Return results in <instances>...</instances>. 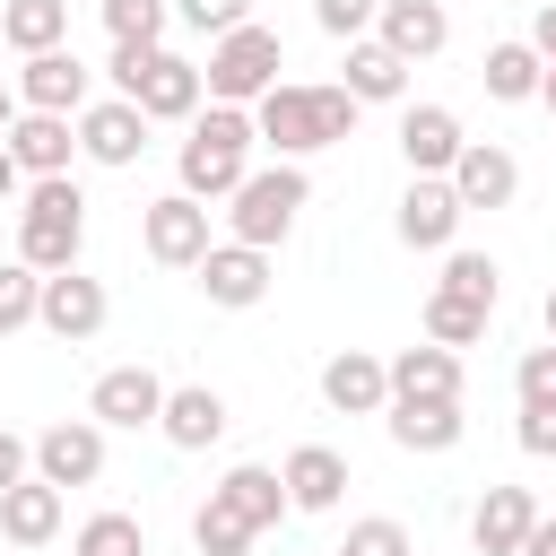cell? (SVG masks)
Instances as JSON below:
<instances>
[{
    "mask_svg": "<svg viewBox=\"0 0 556 556\" xmlns=\"http://www.w3.org/2000/svg\"><path fill=\"white\" fill-rule=\"evenodd\" d=\"M356 96L339 87V78H278L261 104H252V122H261V148L269 156H321V148H339V139H356Z\"/></svg>",
    "mask_w": 556,
    "mask_h": 556,
    "instance_id": "6da1fadb",
    "label": "cell"
},
{
    "mask_svg": "<svg viewBox=\"0 0 556 556\" xmlns=\"http://www.w3.org/2000/svg\"><path fill=\"white\" fill-rule=\"evenodd\" d=\"M261 165V122H252V104H208V113H191V139L174 148V174H182V191L191 200H235V182Z\"/></svg>",
    "mask_w": 556,
    "mask_h": 556,
    "instance_id": "7a4b0ae2",
    "label": "cell"
},
{
    "mask_svg": "<svg viewBox=\"0 0 556 556\" xmlns=\"http://www.w3.org/2000/svg\"><path fill=\"white\" fill-rule=\"evenodd\" d=\"M78 252H87V191L70 174H35L17 200V261L52 278V269H78Z\"/></svg>",
    "mask_w": 556,
    "mask_h": 556,
    "instance_id": "3957f363",
    "label": "cell"
},
{
    "mask_svg": "<svg viewBox=\"0 0 556 556\" xmlns=\"http://www.w3.org/2000/svg\"><path fill=\"white\" fill-rule=\"evenodd\" d=\"M104 78H113V96H130L148 122H191L200 96H208L200 61H182V52H165V43H113Z\"/></svg>",
    "mask_w": 556,
    "mask_h": 556,
    "instance_id": "277c9868",
    "label": "cell"
},
{
    "mask_svg": "<svg viewBox=\"0 0 556 556\" xmlns=\"http://www.w3.org/2000/svg\"><path fill=\"white\" fill-rule=\"evenodd\" d=\"M304 200H313V174H304L295 156H269V165H252V174L235 182V200H226V235H235V243L278 252V243L295 235Z\"/></svg>",
    "mask_w": 556,
    "mask_h": 556,
    "instance_id": "5b68a950",
    "label": "cell"
},
{
    "mask_svg": "<svg viewBox=\"0 0 556 556\" xmlns=\"http://www.w3.org/2000/svg\"><path fill=\"white\" fill-rule=\"evenodd\" d=\"M278 70H287V43H278V26H261V17H243L235 35H217L208 43V104H261L269 87H278Z\"/></svg>",
    "mask_w": 556,
    "mask_h": 556,
    "instance_id": "8992f818",
    "label": "cell"
},
{
    "mask_svg": "<svg viewBox=\"0 0 556 556\" xmlns=\"http://www.w3.org/2000/svg\"><path fill=\"white\" fill-rule=\"evenodd\" d=\"M139 243H148L156 269H200V252L217 243V235H208V200H191V191L174 182L165 200L139 208Z\"/></svg>",
    "mask_w": 556,
    "mask_h": 556,
    "instance_id": "52a82bcc",
    "label": "cell"
},
{
    "mask_svg": "<svg viewBox=\"0 0 556 556\" xmlns=\"http://www.w3.org/2000/svg\"><path fill=\"white\" fill-rule=\"evenodd\" d=\"M460 191H452V174H408V191H400V208H391V235L408 243V252H452L460 243Z\"/></svg>",
    "mask_w": 556,
    "mask_h": 556,
    "instance_id": "ba28073f",
    "label": "cell"
},
{
    "mask_svg": "<svg viewBox=\"0 0 556 556\" xmlns=\"http://www.w3.org/2000/svg\"><path fill=\"white\" fill-rule=\"evenodd\" d=\"M104 313H113L104 278H87V269H52V278H43V304H35V330H52L61 348H87V339L104 330Z\"/></svg>",
    "mask_w": 556,
    "mask_h": 556,
    "instance_id": "9c48e42d",
    "label": "cell"
},
{
    "mask_svg": "<svg viewBox=\"0 0 556 556\" xmlns=\"http://www.w3.org/2000/svg\"><path fill=\"white\" fill-rule=\"evenodd\" d=\"M165 391H174V382H156L148 365H104L96 391H87V417H96L104 434H139V426L165 417Z\"/></svg>",
    "mask_w": 556,
    "mask_h": 556,
    "instance_id": "30bf717a",
    "label": "cell"
},
{
    "mask_svg": "<svg viewBox=\"0 0 556 556\" xmlns=\"http://www.w3.org/2000/svg\"><path fill=\"white\" fill-rule=\"evenodd\" d=\"M9 87H17V104H26V113H87V104H96V96H87L96 78H87V61H78L70 43H52V52H26Z\"/></svg>",
    "mask_w": 556,
    "mask_h": 556,
    "instance_id": "8fae6325",
    "label": "cell"
},
{
    "mask_svg": "<svg viewBox=\"0 0 556 556\" xmlns=\"http://www.w3.org/2000/svg\"><path fill=\"white\" fill-rule=\"evenodd\" d=\"M191 278H200V295H208L217 313H252V304L269 295V252L226 235V243H208V252H200V269H191Z\"/></svg>",
    "mask_w": 556,
    "mask_h": 556,
    "instance_id": "7c38bea8",
    "label": "cell"
},
{
    "mask_svg": "<svg viewBox=\"0 0 556 556\" xmlns=\"http://www.w3.org/2000/svg\"><path fill=\"white\" fill-rule=\"evenodd\" d=\"M35 478L52 486H96L104 478V426L96 417H52L35 434Z\"/></svg>",
    "mask_w": 556,
    "mask_h": 556,
    "instance_id": "4fadbf2b",
    "label": "cell"
},
{
    "mask_svg": "<svg viewBox=\"0 0 556 556\" xmlns=\"http://www.w3.org/2000/svg\"><path fill=\"white\" fill-rule=\"evenodd\" d=\"M139 148H148V113L130 104V96H96L87 113H78V156L87 165H139Z\"/></svg>",
    "mask_w": 556,
    "mask_h": 556,
    "instance_id": "5bb4252c",
    "label": "cell"
},
{
    "mask_svg": "<svg viewBox=\"0 0 556 556\" xmlns=\"http://www.w3.org/2000/svg\"><path fill=\"white\" fill-rule=\"evenodd\" d=\"M321 400H330L339 417H382V408H391V356L339 348V356L321 365Z\"/></svg>",
    "mask_w": 556,
    "mask_h": 556,
    "instance_id": "9a60e30c",
    "label": "cell"
},
{
    "mask_svg": "<svg viewBox=\"0 0 556 556\" xmlns=\"http://www.w3.org/2000/svg\"><path fill=\"white\" fill-rule=\"evenodd\" d=\"M0 148L17 156L26 182H35V174H70V156H78V113H17V122L0 130Z\"/></svg>",
    "mask_w": 556,
    "mask_h": 556,
    "instance_id": "2e32d148",
    "label": "cell"
},
{
    "mask_svg": "<svg viewBox=\"0 0 556 556\" xmlns=\"http://www.w3.org/2000/svg\"><path fill=\"white\" fill-rule=\"evenodd\" d=\"M460 148H469V130H460L452 104H400V156H408V174H452Z\"/></svg>",
    "mask_w": 556,
    "mask_h": 556,
    "instance_id": "e0dca14e",
    "label": "cell"
},
{
    "mask_svg": "<svg viewBox=\"0 0 556 556\" xmlns=\"http://www.w3.org/2000/svg\"><path fill=\"white\" fill-rule=\"evenodd\" d=\"M539 530V495L530 486H486L469 513V547L478 556H521V539Z\"/></svg>",
    "mask_w": 556,
    "mask_h": 556,
    "instance_id": "ac0fdd59",
    "label": "cell"
},
{
    "mask_svg": "<svg viewBox=\"0 0 556 556\" xmlns=\"http://www.w3.org/2000/svg\"><path fill=\"white\" fill-rule=\"evenodd\" d=\"M278 478H287V504H295V513H339V495H348V452L295 443V452L278 460Z\"/></svg>",
    "mask_w": 556,
    "mask_h": 556,
    "instance_id": "d6986e66",
    "label": "cell"
},
{
    "mask_svg": "<svg viewBox=\"0 0 556 556\" xmlns=\"http://www.w3.org/2000/svg\"><path fill=\"white\" fill-rule=\"evenodd\" d=\"M61 504H70V486L17 478V486L0 495V539H9V547H52V539H61Z\"/></svg>",
    "mask_w": 556,
    "mask_h": 556,
    "instance_id": "ffe728a7",
    "label": "cell"
},
{
    "mask_svg": "<svg viewBox=\"0 0 556 556\" xmlns=\"http://www.w3.org/2000/svg\"><path fill=\"white\" fill-rule=\"evenodd\" d=\"M408 70H417V61H400L382 35H356V43H348L339 87H348L356 104H408Z\"/></svg>",
    "mask_w": 556,
    "mask_h": 556,
    "instance_id": "44dd1931",
    "label": "cell"
},
{
    "mask_svg": "<svg viewBox=\"0 0 556 556\" xmlns=\"http://www.w3.org/2000/svg\"><path fill=\"white\" fill-rule=\"evenodd\" d=\"M452 191H460V208H513V191H521V165H513V148H495V139H469V148H460V165H452Z\"/></svg>",
    "mask_w": 556,
    "mask_h": 556,
    "instance_id": "7402d4cb",
    "label": "cell"
},
{
    "mask_svg": "<svg viewBox=\"0 0 556 556\" xmlns=\"http://www.w3.org/2000/svg\"><path fill=\"white\" fill-rule=\"evenodd\" d=\"M156 434H165L174 452H208V443L226 434V391H208V382H174V391H165Z\"/></svg>",
    "mask_w": 556,
    "mask_h": 556,
    "instance_id": "603a6c76",
    "label": "cell"
},
{
    "mask_svg": "<svg viewBox=\"0 0 556 556\" xmlns=\"http://www.w3.org/2000/svg\"><path fill=\"white\" fill-rule=\"evenodd\" d=\"M382 426H391V443H400V452H452V443L469 434L460 400H391V408H382Z\"/></svg>",
    "mask_w": 556,
    "mask_h": 556,
    "instance_id": "cb8c5ba5",
    "label": "cell"
},
{
    "mask_svg": "<svg viewBox=\"0 0 556 556\" xmlns=\"http://www.w3.org/2000/svg\"><path fill=\"white\" fill-rule=\"evenodd\" d=\"M374 35H382L400 61H434V52L452 43V17H443V0H382Z\"/></svg>",
    "mask_w": 556,
    "mask_h": 556,
    "instance_id": "d4e9b609",
    "label": "cell"
},
{
    "mask_svg": "<svg viewBox=\"0 0 556 556\" xmlns=\"http://www.w3.org/2000/svg\"><path fill=\"white\" fill-rule=\"evenodd\" d=\"M208 495H226V504H235V513H243L252 530H278V521L295 513V504H287V478H278L269 460H235V469H226V478H217Z\"/></svg>",
    "mask_w": 556,
    "mask_h": 556,
    "instance_id": "484cf974",
    "label": "cell"
},
{
    "mask_svg": "<svg viewBox=\"0 0 556 556\" xmlns=\"http://www.w3.org/2000/svg\"><path fill=\"white\" fill-rule=\"evenodd\" d=\"M539 78H547V61H539V43H530V35L486 43V61H478V87H486L495 104H539Z\"/></svg>",
    "mask_w": 556,
    "mask_h": 556,
    "instance_id": "4316f807",
    "label": "cell"
},
{
    "mask_svg": "<svg viewBox=\"0 0 556 556\" xmlns=\"http://www.w3.org/2000/svg\"><path fill=\"white\" fill-rule=\"evenodd\" d=\"M391 400H460V348H400L391 356Z\"/></svg>",
    "mask_w": 556,
    "mask_h": 556,
    "instance_id": "83f0119b",
    "label": "cell"
},
{
    "mask_svg": "<svg viewBox=\"0 0 556 556\" xmlns=\"http://www.w3.org/2000/svg\"><path fill=\"white\" fill-rule=\"evenodd\" d=\"M0 35H9L17 61L52 52V43H70V0H0Z\"/></svg>",
    "mask_w": 556,
    "mask_h": 556,
    "instance_id": "f1b7e54d",
    "label": "cell"
},
{
    "mask_svg": "<svg viewBox=\"0 0 556 556\" xmlns=\"http://www.w3.org/2000/svg\"><path fill=\"white\" fill-rule=\"evenodd\" d=\"M486 321H495V304H478V295H452V287L426 295V339H434V348H478Z\"/></svg>",
    "mask_w": 556,
    "mask_h": 556,
    "instance_id": "f546056e",
    "label": "cell"
},
{
    "mask_svg": "<svg viewBox=\"0 0 556 556\" xmlns=\"http://www.w3.org/2000/svg\"><path fill=\"white\" fill-rule=\"evenodd\" d=\"M252 539H261V530H252L226 495H208V504L191 513V547H200V556H252Z\"/></svg>",
    "mask_w": 556,
    "mask_h": 556,
    "instance_id": "4dcf8cb0",
    "label": "cell"
},
{
    "mask_svg": "<svg viewBox=\"0 0 556 556\" xmlns=\"http://www.w3.org/2000/svg\"><path fill=\"white\" fill-rule=\"evenodd\" d=\"M70 556H148V530H139V513H87Z\"/></svg>",
    "mask_w": 556,
    "mask_h": 556,
    "instance_id": "1f68e13d",
    "label": "cell"
},
{
    "mask_svg": "<svg viewBox=\"0 0 556 556\" xmlns=\"http://www.w3.org/2000/svg\"><path fill=\"white\" fill-rule=\"evenodd\" d=\"M96 9H104L113 43H165V26H174V0H96Z\"/></svg>",
    "mask_w": 556,
    "mask_h": 556,
    "instance_id": "d6a6232c",
    "label": "cell"
},
{
    "mask_svg": "<svg viewBox=\"0 0 556 556\" xmlns=\"http://www.w3.org/2000/svg\"><path fill=\"white\" fill-rule=\"evenodd\" d=\"M35 304H43V269L0 261V339H9V330H35Z\"/></svg>",
    "mask_w": 556,
    "mask_h": 556,
    "instance_id": "836d02e7",
    "label": "cell"
},
{
    "mask_svg": "<svg viewBox=\"0 0 556 556\" xmlns=\"http://www.w3.org/2000/svg\"><path fill=\"white\" fill-rule=\"evenodd\" d=\"M434 287H452V295H478V304H495V295H504V269H495L486 252H460V243H452V252H443V278H434Z\"/></svg>",
    "mask_w": 556,
    "mask_h": 556,
    "instance_id": "e575fe53",
    "label": "cell"
},
{
    "mask_svg": "<svg viewBox=\"0 0 556 556\" xmlns=\"http://www.w3.org/2000/svg\"><path fill=\"white\" fill-rule=\"evenodd\" d=\"M339 556H417V547H408V521H391V513H365V521H348Z\"/></svg>",
    "mask_w": 556,
    "mask_h": 556,
    "instance_id": "d590c367",
    "label": "cell"
},
{
    "mask_svg": "<svg viewBox=\"0 0 556 556\" xmlns=\"http://www.w3.org/2000/svg\"><path fill=\"white\" fill-rule=\"evenodd\" d=\"M513 391H521V408H556V339H547V348H521Z\"/></svg>",
    "mask_w": 556,
    "mask_h": 556,
    "instance_id": "8d00e7d4",
    "label": "cell"
},
{
    "mask_svg": "<svg viewBox=\"0 0 556 556\" xmlns=\"http://www.w3.org/2000/svg\"><path fill=\"white\" fill-rule=\"evenodd\" d=\"M174 17H182L191 35H208V43H217V35H235V26L252 17V0H174Z\"/></svg>",
    "mask_w": 556,
    "mask_h": 556,
    "instance_id": "74e56055",
    "label": "cell"
},
{
    "mask_svg": "<svg viewBox=\"0 0 556 556\" xmlns=\"http://www.w3.org/2000/svg\"><path fill=\"white\" fill-rule=\"evenodd\" d=\"M313 17H321V35H339V43H356V35H374V17H382V0H313Z\"/></svg>",
    "mask_w": 556,
    "mask_h": 556,
    "instance_id": "f35d334b",
    "label": "cell"
},
{
    "mask_svg": "<svg viewBox=\"0 0 556 556\" xmlns=\"http://www.w3.org/2000/svg\"><path fill=\"white\" fill-rule=\"evenodd\" d=\"M513 434H521V452H530V460H556V408H521V426H513Z\"/></svg>",
    "mask_w": 556,
    "mask_h": 556,
    "instance_id": "ab89813d",
    "label": "cell"
},
{
    "mask_svg": "<svg viewBox=\"0 0 556 556\" xmlns=\"http://www.w3.org/2000/svg\"><path fill=\"white\" fill-rule=\"evenodd\" d=\"M17 478H35V434H9V426H0V495H9Z\"/></svg>",
    "mask_w": 556,
    "mask_h": 556,
    "instance_id": "60d3db41",
    "label": "cell"
},
{
    "mask_svg": "<svg viewBox=\"0 0 556 556\" xmlns=\"http://www.w3.org/2000/svg\"><path fill=\"white\" fill-rule=\"evenodd\" d=\"M530 43H539V61H556V0H539V17H530Z\"/></svg>",
    "mask_w": 556,
    "mask_h": 556,
    "instance_id": "b9f144b4",
    "label": "cell"
},
{
    "mask_svg": "<svg viewBox=\"0 0 556 556\" xmlns=\"http://www.w3.org/2000/svg\"><path fill=\"white\" fill-rule=\"evenodd\" d=\"M521 556H556V521H547V513H539V530L521 539Z\"/></svg>",
    "mask_w": 556,
    "mask_h": 556,
    "instance_id": "7bdbcfd3",
    "label": "cell"
},
{
    "mask_svg": "<svg viewBox=\"0 0 556 556\" xmlns=\"http://www.w3.org/2000/svg\"><path fill=\"white\" fill-rule=\"evenodd\" d=\"M17 182H26V174H17V156L0 148V200H17Z\"/></svg>",
    "mask_w": 556,
    "mask_h": 556,
    "instance_id": "ee69618b",
    "label": "cell"
},
{
    "mask_svg": "<svg viewBox=\"0 0 556 556\" xmlns=\"http://www.w3.org/2000/svg\"><path fill=\"white\" fill-rule=\"evenodd\" d=\"M17 113H26V104H17V87H9V78H0V130H9V122H17Z\"/></svg>",
    "mask_w": 556,
    "mask_h": 556,
    "instance_id": "f6af8a7d",
    "label": "cell"
},
{
    "mask_svg": "<svg viewBox=\"0 0 556 556\" xmlns=\"http://www.w3.org/2000/svg\"><path fill=\"white\" fill-rule=\"evenodd\" d=\"M539 104H547V113H556V61H547V78H539Z\"/></svg>",
    "mask_w": 556,
    "mask_h": 556,
    "instance_id": "bcb514c9",
    "label": "cell"
},
{
    "mask_svg": "<svg viewBox=\"0 0 556 556\" xmlns=\"http://www.w3.org/2000/svg\"><path fill=\"white\" fill-rule=\"evenodd\" d=\"M539 321H547V339H556V287H547V304H539Z\"/></svg>",
    "mask_w": 556,
    "mask_h": 556,
    "instance_id": "7dc6e473",
    "label": "cell"
},
{
    "mask_svg": "<svg viewBox=\"0 0 556 556\" xmlns=\"http://www.w3.org/2000/svg\"><path fill=\"white\" fill-rule=\"evenodd\" d=\"M0 52H9V35H0Z\"/></svg>",
    "mask_w": 556,
    "mask_h": 556,
    "instance_id": "c3c4849f",
    "label": "cell"
}]
</instances>
